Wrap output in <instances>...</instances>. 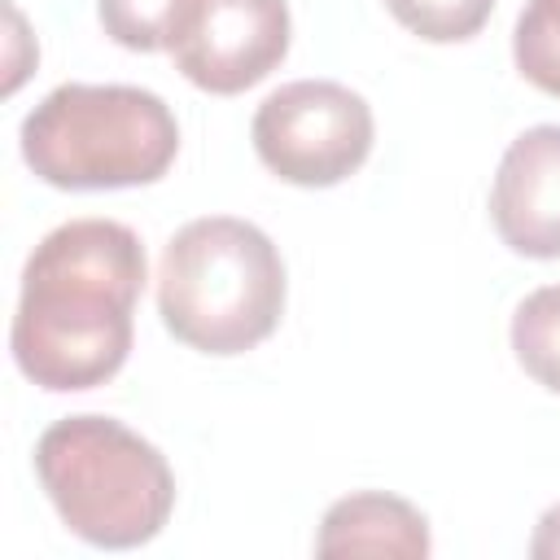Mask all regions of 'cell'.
<instances>
[{"label": "cell", "mask_w": 560, "mask_h": 560, "mask_svg": "<svg viewBox=\"0 0 560 560\" xmlns=\"http://www.w3.org/2000/svg\"><path fill=\"white\" fill-rule=\"evenodd\" d=\"M385 9L429 44H459L490 22L494 0H385Z\"/></svg>", "instance_id": "12"}, {"label": "cell", "mask_w": 560, "mask_h": 560, "mask_svg": "<svg viewBox=\"0 0 560 560\" xmlns=\"http://www.w3.org/2000/svg\"><path fill=\"white\" fill-rule=\"evenodd\" d=\"M289 35V0H188L166 52L192 88L236 96L284 61Z\"/></svg>", "instance_id": "6"}, {"label": "cell", "mask_w": 560, "mask_h": 560, "mask_svg": "<svg viewBox=\"0 0 560 560\" xmlns=\"http://www.w3.org/2000/svg\"><path fill=\"white\" fill-rule=\"evenodd\" d=\"M249 140L276 179L332 188L368 162L376 118L372 105L337 79H293L254 109Z\"/></svg>", "instance_id": "5"}, {"label": "cell", "mask_w": 560, "mask_h": 560, "mask_svg": "<svg viewBox=\"0 0 560 560\" xmlns=\"http://www.w3.org/2000/svg\"><path fill=\"white\" fill-rule=\"evenodd\" d=\"M529 556L534 560H560V503H551L538 525H534V538H529Z\"/></svg>", "instance_id": "13"}, {"label": "cell", "mask_w": 560, "mask_h": 560, "mask_svg": "<svg viewBox=\"0 0 560 560\" xmlns=\"http://www.w3.org/2000/svg\"><path fill=\"white\" fill-rule=\"evenodd\" d=\"M188 0H96V18L105 35L131 52L171 48V31Z\"/></svg>", "instance_id": "11"}, {"label": "cell", "mask_w": 560, "mask_h": 560, "mask_svg": "<svg viewBox=\"0 0 560 560\" xmlns=\"http://www.w3.org/2000/svg\"><path fill=\"white\" fill-rule=\"evenodd\" d=\"M35 477L61 525L105 551L144 547L175 508L166 455L114 416H61L35 442Z\"/></svg>", "instance_id": "3"}, {"label": "cell", "mask_w": 560, "mask_h": 560, "mask_svg": "<svg viewBox=\"0 0 560 560\" xmlns=\"http://www.w3.org/2000/svg\"><path fill=\"white\" fill-rule=\"evenodd\" d=\"M22 162L70 192L158 184L179 153L171 105L136 83H61L22 118Z\"/></svg>", "instance_id": "4"}, {"label": "cell", "mask_w": 560, "mask_h": 560, "mask_svg": "<svg viewBox=\"0 0 560 560\" xmlns=\"http://www.w3.org/2000/svg\"><path fill=\"white\" fill-rule=\"evenodd\" d=\"M144 245L118 219L52 228L22 267L9 328L13 363L48 394L105 385L131 354L144 293Z\"/></svg>", "instance_id": "1"}, {"label": "cell", "mask_w": 560, "mask_h": 560, "mask_svg": "<svg viewBox=\"0 0 560 560\" xmlns=\"http://www.w3.org/2000/svg\"><path fill=\"white\" fill-rule=\"evenodd\" d=\"M284 258L276 241L236 214L188 219L158 262V315L175 341L201 354H245L280 328Z\"/></svg>", "instance_id": "2"}, {"label": "cell", "mask_w": 560, "mask_h": 560, "mask_svg": "<svg viewBox=\"0 0 560 560\" xmlns=\"http://www.w3.org/2000/svg\"><path fill=\"white\" fill-rule=\"evenodd\" d=\"M512 354L551 394H560V284H542L512 311Z\"/></svg>", "instance_id": "9"}, {"label": "cell", "mask_w": 560, "mask_h": 560, "mask_svg": "<svg viewBox=\"0 0 560 560\" xmlns=\"http://www.w3.org/2000/svg\"><path fill=\"white\" fill-rule=\"evenodd\" d=\"M429 521L416 503L385 494V490H359L337 499L315 534V556H398L420 560L429 556Z\"/></svg>", "instance_id": "8"}, {"label": "cell", "mask_w": 560, "mask_h": 560, "mask_svg": "<svg viewBox=\"0 0 560 560\" xmlns=\"http://www.w3.org/2000/svg\"><path fill=\"white\" fill-rule=\"evenodd\" d=\"M512 61L547 96H560V0H529L512 31Z\"/></svg>", "instance_id": "10"}, {"label": "cell", "mask_w": 560, "mask_h": 560, "mask_svg": "<svg viewBox=\"0 0 560 560\" xmlns=\"http://www.w3.org/2000/svg\"><path fill=\"white\" fill-rule=\"evenodd\" d=\"M490 223L512 254L560 258V122H538L503 149Z\"/></svg>", "instance_id": "7"}]
</instances>
